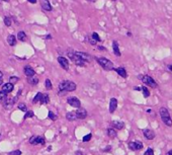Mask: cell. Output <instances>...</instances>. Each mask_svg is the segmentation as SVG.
<instances>
[{
	"mask_svg": "<svg viewBox=\"0 0 172 155\" xmlns=\"http://www.w3.org/2000/svg\"><path fill=\"white\" fill-rule=\"evenodd\" d=\"M159 114H160L162 122H163L166 126L171 127L172 120H171V117H170V114H169V112H168V109H167L166 107H161L160 109H159Z\"/></svg>",
	"mask_w": 172,
	"mask_h": 155,
	"instance_id": "6da1fadb",
	"label": "cell"
},
{
	"mask_svg": "<svg viewBox=\"0 0 172 155\" xmlns=\"http://www.w3.org/2000/svg\"><path fill=\"white\" fill-rule=\"evenodd\" d=\"M97 63L102 67L104 70L106 71H109V70H113L114 69V63L110 61V60L106 59V58H96Z\"/></svg>",
	"mask_w": 172,
	"mask_h": 155,
	"instance_id": "7a4b0ae2",
	"label": "cell"
},
{
	"mask_svg": "<svg viewBox=\"0 0 172 155\" xmlns=\"http://www.w3.org/2000/svg\"><path fill=\"white\" fill-rule=\"evenodd\" d=\"M139 78H140V80H142L145 84L151 86L152 88H157V86H158L157 82L151 76H148V75H140Z\"/></svg>",
	"mask_w": 172,
	"mask_h": 155,
	"instance_id": "3957f363",
	"label": "cell"
},
{
	"mask_svg": "<svg viewBox=\"0 0 172 155\" xmlns=\"http://www.w3.org/2000/svg\"><path fill=\"white\" fill-rule=\"evenodd\" d=\"M68 56H69V58L72 60V61H73L76 65H78V66H84V65H85V63H86L84 60L81 59L80 57H79V56H77L75 53H71V52H69Z\"/></svg>",
	"mask_w": 172,
	"mask_h": 155,
	"instance_id": "277c9868",
	"label": "cell"
},
{
	"mask_svg": "<svg viewBox=\"0 0 172 155\" xmlns=\"http://www.w3.org/2000/svg\"><path fill=\"white\" fill-rule=\"evenodd\" d=\"M29 143L32 145H45L46 144V139L43 136H32L29 139Z\"/></svg>",
	"mask_w": 172,
	"mask_h": 155,
	"instance_id": "5b68a950",
	"label": "cell"
},
{
	"mask_svg": "<svg viewBox=\"0 0 172 155\" xmlns=\"http://www.w3.org/2000/svg\"><path fill=\"white\" fill-rule=\"evenodd\" d=\"M144 147L143 143L141 141H132L129 143V148L133 151H138V150H142Z\"/></svg>",
	"mask_w": 172,
	"mask_h": 155,
	"instance_id": "8992f818",
	"label": "cell"
},
{
	"mask_svg": "<svg viewBox=\"0 0 172 155\" xmlns=\"http://www.w3.org/2000/svg\"><path fill=\"white\" fill-rule=\"evenodd\" d=\"M15 104V100H14V97H8L7 96V98L4 100V102H3V107L4 108H6V109H9V108H11L13 107V105Z\"/></svg>",
	"mask_w": 172,
	"mask_h": 155,
	"instance_id": "52a82bcc",
	"label": "cell"
},
{
	"mask_svg": "<svg viewBox=\"0 0 172 155\" xmlns=\"http://www.w3.org/2000/svg\"><path fill=\"white\" fill-rule=\"evenodd\" d=\"M68 104L73 107H77L79 108L81 107V102L80 100L77 98V97H69L68 98Z\"/></svg>",
	"mask_w": 172,
	"mask_h": 155,
	"instance_id": "ba28073f",
	"label": "cell"
},
{
	"mask_svg": "<svg viewBox=\"0 0 172 155\" xmlns=\"http://www.w3.org/2000/svg\"><path fill=\"white\" fill-rule=\"evenodd\" d=\"M143 134H144V136H145V138L147 140H153L155 138V136H156L155 132L153 130H151V129H144L143 130Z\"/></svg>",
	"mask_w": 172,
	"mask_h": 155,
	"instance_id": "9c48e42d",
	"label": "cell"
},
{
	"mask_svg": "<svg viewBox=\"0 0 172 155\" xmlns=\"http://www.w3.org/2000/svg\"><path fill=\"white\" fill-rule=\"evenodd\" d=\"M58 62L61 65V67L65 70H69V62L68 60L64 57H58Z\"/></svg>",
	"mask_w": 172,
	"mask_h": 155,
	"instance_id": "30bf717a",
	"label": "cell"
},
{
	"mask_svg": "<svg viewBox=\"0 0 172 155\" xmlns=\"http://www.w3.org/2000/svg\"><path fill=\"white\" fill-rule=\"evenodd\" d=\"M116 107H117V99L115 97L110 98V100H109V113L114 114L115 109H116Z\"/></svg>",
	"mask_w": 172,
	"mask_h": 155,
	"instance_id": "8fae6325",
	"label": "cell"
},
{
	"mask_svg": "<svg viewBox=\"0 0 172 155\" xmlns=\"http://www.w3.org/2000/svg\"><path fill=\"white\" fill-rule=\"evenodd\" d=\"M76 116H77V119H81V120H83V119H85L86 117H87V112H86V109L85 108H81V107H79L76 112Z\"/></svg>",
	"mask_w": 172,
	"mask_h": 155,
	"instance_id": "7c38bea8",
	"label": "cell"
},
{
	"mask_svg": "<svg viewBox=\"0 0 172 155\" xmlns=\"http://www.w3.org/2000/svg\"><path fill=\"white\" fill-rule=\"evenodd\" d=\"M111 127L114 129H117V130H122L125 128V123L122 121H114L111 122Z\"/></svg>",
	"mask_w": 172,
	"mask_h": 155,
	"instance_id": "4fadbf2b",
	"label": "cell"
},
{
	"mask_svg": "<svg viewBox=\"0 0 172 155\" xmlns=\"http://www.w3.org/2000/svg\"><path fill=\"white\" fill-rule=\"evenodd\" d=\"M40 2H41V6L47 10V11H51L53 8H52V5H51V3H50V1L49 0H40Z\"/></svg>",
	"mask_w": 172,
	"mask_h": 155,
	"instance_id": "5bb4252c",
	"label": "cell"
},
{
	"mask_svg": "<svg viewBox=\"0 0 172 155\" xmlns=\"http://www.w3.org/2000/svg\"><path fill=\"white\" fill-rule=\"evenodd\" d=\"M75 54H76L77 56H79L82 60H84L85 62H89V61L91 60L90 55H88L87 53H83V52H75Z\"/></svg>",
	"mask_w": 172,
	"mask_h": 155,
	"instance_id": "9a60e30c",
	"label": "cell"
},
{
	"mask_svg": "<svg viewBox=\"0 0 172 155\" xmlns=\"http://www.w3.org/2000/svg\"><path fill=\"white\" fill-rule=\"evenodd\" d=\"M12 90H13V84H11L10 82H8V83H5L3 84V86H2V91H4L5 93H10Z\"/></svg>",
	"mask_w": 172,
	"mask_h": 155,
	"instance_id": "2e32d148",
	"label": "cell"
},
{
	"mask_svg": "<svg viewBox=\"0 0 172 155\" xmlns=\"http://www.w3.org/2000/svg\"><path fill=\"white\" fill-rule=\"evenodd\" d=\"M23 70H24V74H25L27 77H33L34 74H35V71H34L31 66H25Z\"/></svg>",
	"mask_w": 172,
	"mask_h": 155,
	"instance_id": "e0dca14e",
	"label": "cell"
},
{
	"mask_svg": "<svg viewBox=\"0 0 172 155\" xmlns=\"http://www.w3.org/2000/svg\"><path fill=\"white\" fill-rule=\"evenodd\" d=\"M115 71L116 72L119 76H122L123 78H126V77H128V73H126V69L123 68V67H118V68H116V69H115Z\"/></svg>",
	"mask_w": 172,
	"mask_h": 155,
	"instance_id": "ac0fdd59",
	"label": "cell"
},
{
	"mask_svg": "<svg viewBox=\"0 0 172 155\" xmlns=\"http://www.w3.org/2000/svg\"><path fill=\"white\" fill-rule=\"evenodd\" d=\"M113 49H114V53H115V56L119 57L122 54H121V51H119V48H118V44L116 41H114L113 42Z\"/></svg>",
	"mask_w": 172,
	"mask_h": 155,
	"instance_id": "d6986e66",
	"label": "cell"
},
{
	"mask_svg": "<svg viewBox=\"0 0 172 155\" xmlns=\"http://www.w3.org/2000/svg\"><path fill=\"white\" fill-rule=\"evenodd\" d=\"M66 119L70 121V122H73V121H76L77 120V116H76V113L75 112H69L66 114Z\"/></svg>",
	"mask_w": 172,
	"mask_h": 155,
	"instance_id": "ffe728a7",
	"label": "cell"
},
{
	"mask_svg": "<svg viewBox=\"0 0 172 155\" xmlns=\"http://www.w3.org/2000/svg\"><path fill=\"white\" fill-rule=\"evenodd\" d=\"M40 102H41V105H47V104H49L50 102V97H49V95L47 93H43Z\"/></svg>",
	"mask_w": 172,
	"mask_h": 155,
	"instance_id": "44dd1931",
	"label": "cell"
},
{
	"mask_svg": "<svg viewBox=\"0 0 172 155\" xmlns=\"http://www.w3.org/2000/svg\"><path fill=\"white\" fill-rule=\"evenodd\" d=\"M7 43L9 44V46H15V44H16V39H15V36H13V35L8 36V38H7Z\"/></svg>",
	"mask_w": 172,
	"mask_h": 155,
	"instance_id": "7402d4cb",
	"label": "cell"
},
{
	"mask_svg": "<svg viewBox=\"0 0 172 155\" xmlns=\"http://www.w3.org/2000/svg\"><path fill=\"white\" fill-rule=\"evenodd\" d=\"M141 91L143 92V95L145 98H148L150 96V91L149 89L146 87V86H141Z\"/></svg>",
	"mask_w": 172,
	"mask_h": 155,
	"instance_id": "603a6c76",
	"label": "cell"
},
{
	"mask_svg": "<svg viewBox=\"0 0 172 155\" xmlns=\"http://www.w3.org/2000/svg\"><path fill=\"white\" fill-rule=\"evenodd\" d=\"M107 135L110 138H115L116 137V131H115L114 128H108L107 129Z\"/></svg>",
	"mask_w": 172,
	"mask_h": 155,
	"instance_id": "cb8c5ba5",
	"label": "cell"
},
{
	"mask_svg": "<svg viewBox=\"0 0 172 155\" xmlns=\"http://www.w3.org/2000/svg\"><path fill=\"white\" fill-rule=\"evenodd\" d=\"M27 82L29 84H32V85H36L39 83V78H36V77H28L27 78Z\"/></svg>",
	"mask_w": 172,
	"mask_h": 155,
	"instance_id": "d4e9b609",
	"label": "cell"
},
{
	"mask_svg": "<svg viewBox=\"0 0 172 155\" xmlns=\"http://www.w3.org/2000/svg\"><path fill=\"white\" fill-rule=\"evenodd\" d=\"M17 39H18L19 41H21V42H24V41L26 40V35H25V33H24V32H19V33L17 34Z\"/></svg>",
	"mask_w": 172,
	"mask_h": 155,
	"instance_id": "484cf974",
	"label": "cell"
},
{
	"mask_svg": "<svg viewBox=\"0 0 172 155\" xmlns=\"http://www.w3.org/2000/svg\"><path fill=\"white\" fill-rule=\"evenodd\" d=\"M17 107H18V109H20L21 112H24V113L27 112V107H26V106H25V104H23V102H19L18 106H17Z\"/></svg>",
	"mask_w": 172,
	"mask_h": 155,
	"instance_id": "4316f807",
	"label": "cell"
},
{
	"mask_svg": "<svg viewBox=\"0 0 172 155\" xmlns=\"http://www.w3.org/2000/svg\"><path fill=\"white\" fill-rule=\"evenodd\" d=\"M7 93H5L4 91H0V102H4V100L7 98Z\"/></svg>",
	"mask_w": 172,
	"mask_h": 155,
	"instance_id": "83f0119b",
	"label": "cell"
},
{
	"mask_svg": "<svg viewBox=\"0 0 172 155\" xmlns=\"http://www.w3.org/2000/svg\"><path fill=\"white\" fill-rule=\"evenodd\" d=\"M42 94H43V93L38 92V93H36V95L34 96V98L33 99V104H36L38 101H40V100H41V97H42Z\"/></svg>",
	"mask_w": 172,
	"mask_h": 155,
	"instance_id": "f1b7e54d",
	"label": "cell"
},
{
	"mask_svg": "<svg viewBox=\"0 0 172 155\" xmlns=\"http://www.w3.org/2000/svg\"><path fill=\"white\" fill-rule=\"evenodd\" d=\"M45 85H46V88L48 89V90H51V89L53 88V85H52V82L50 81V79H46Z\"/></svg>",
	"mask_w": 172,
	"mask_h": 155,
	"instance_id": "f546056e",
	"label": "cell"
},
{
	"mask_svg": "<svg viewBox=\"0 0 172 155\" xmlns=\"http://www.w3.org/2000/svg\"><path fill=\"white\" fill-rule=\"evenodd\" d=\"M34 117V112L33 110H27L24 115V119H27V118H33Z\"/></svg>",
	"mask_w": 172,
	"mask_h": 155,
	"instance_id": "4dcf8cb0",
	"label": "cell"
},
{
	"mask_svg": "<svg viewBox=\"0 0 172 155\" xmlns=\"http://www.w3.org/2000/svg\"><path fill=\"white\" fill-rule=\"evenodd\" d=\"M18 80H19V78H18V77H16V76H11V77L9 78V82H10L11 84L16 83Z\"/></svg>",
	"mask_w": 172,
	"mask_h": 155,
	"instance_id": "1f68e13d",
	"label": "cell"
},
{
	"mask_svg": "<svg viewBox=\"0 0 172 155\" xmlns=\"http://www.w3.org/2000/svg\"><path fill=\"white\" fill-rule=\"evenodd\" d=\"M92 138V135L91 134H87V135H85L84 137H83V142H88V141H90Z\"/></svg>",
	"mask_w": 172,
	"mask_h": 155,
	"instance_id": "d6a6232c",
	"label": "cell"
},
{
	"mask_svg": "<svg viewBox=\"0 0 172 155\" xmlns=\"http://www.w3.org/2000/svg\"><path fill=\"white\" fill-rule=\"evenodd\" d=\"M49 118H50V120H52V121H56L57 120V116L53 113V112H49Z\"/></svg>",
	"mask_w": 172,
	"mask_h": 155,
	"instance_id": "836d02e7",
	"label": "cell"
},
{
	"mask_svg": "<svg viewBox=\"0 0 172 155\" xmlns=\"http://www.w3.org/2000/svg\"><path fill=\"white\" fill-rule=\"evenodd\" d=\"M92 39H93L94 41H96V42H100V41H101L100 36H98L96 33H93V34H92Z\"/></svg>",
	"mask_w": 172,
	"mask_h": 155,
	"instance_id": "e575fe53",
	"label": "cell"
},
{
	"mask_svg": "<svg viewBox=\"0 0 172 155\" xmlns=\"http://www.w3.org/2000/svg\"><path fill=\"white\" fill-rule=\"evenodd\" d=\"M4 24H5V25H6V26H10V25H11V19H10V18H9V17H5V18H4Z\"/></svg>",
	"mask_w": 172,
	"mask_h": 155,
	"instance_id": "d590c367",
	"label": "cell"
},
{
	"mask_svg": "<svg viewBox=\"0 0 172 155\" xmlns=\"http://www.w3.org/2000/svg\"><path fill=\"white\" fill-rule=\"evenodd\" d=\"M8 155H21V151L20 150H14V151L9 152Z\"/></svg>",
	"mask_w": 172,
	"mask_h": 155,
	"instance_id": "8d00e7d4",
	"label": "cell"
},
{
	"mask_svg": "<svg viewBox=\"0 0 172 155\" xmlns=\"http://www.w3.org/2000/svg\"><path fill=\"white\" fill-rule=\"evenodd\" d=\"M144 155H154V150L152 148H148L147 151L144 153Z\"/></svg>",
	"mask_w": 172,
	"mask_h": 155,
	"instance_id": "74e56055",
	"label": "cell"
},
{
	"mask_svg": "<svg viewBox=\"0 0 172 155\" xmlns=\"http://www.w3.org/2000/svg\"><path fill=\"white\" fill-rule=\"evenodd\" d=\"M89 42H90V44H91V45H96V41H94L93 39H90V40H89Z\"/></svg>",
	"mask_w": 172,
	"mask_h": 155,
	"instance_id": "f35d334b",
	"label": "cell"
},
{
	"mask_svg": "<svg viewBox=\"0 0 172 155\" xmlns=\"http://www.w3.org/2000/svg\"><path fill=\"white\" fill-rule=\"evenodd\" d=\"M134 90H139V91H141V86H136V87H134Z\"/></svg>",
	"mask_w": 172,
	"mask_h": 155,
	"instance_id": "ab89813d",
	"label": "cell"
},
{
	"mask_svg": "<svg viewBox=\"0 0 172 155\" xmlns=\"http://www.w3.org/2000/svg\"><path fill=\"white\" fill-rule=\"evenodd\" d=\"M110 149H111V147H109V146H108V147H107V148H105V149H103V152H106V151H108V150H110Z\"/></svg>",
	"mask_w": 172,
	"mask_h": 155,
	"instance_id": "60d3db41",
	"label": "cell"
},
{
	"mask_svg": "<svg viewBox=\"0 0 172 155\" xmlns=\"http://www.w3.org/2000/svg\"><path fill=\"white\" fill-rule=\"evenodd\" d=\"M75 155H84L81 151H76V153H75Z\"/></svg>",
	"mask_w": 172,
	"mask_h": 155,
	"instance_id": "b9f144b4",
	"label": "cell"
},
{
	"mask_svg": "<svg viewBox=\"0 0 172 155\" xmlns=\"http://www.w3.org/2000/svg\"><path fill=\"white\" fill-rule=\"evenodd\" d=\"M98 50H100V51H105V48H103L102 46H99V47H98Z\"/></svg>",
	"mask_w": 172,
	"mask_h": 155,
	"instance_id": "7bdbcfd3",
	"label": "cell"
},
{
	"mask_svg": "<svg viewBox=\"0 0 172 155\" xmlns=\"http://www.w3.org/2000/svg\"><path fill=\"white\" fill-rule=\"evenodd\" d=\"M27 1H28V2H31V3H36V0H27Z\"/></svg>",
	"mask_w": 172,
	"mask_h": 155,
	"instance_id": "ee69618b",
	"label": "cell"
},
{
	"mask_svg": "<svg viewBox=\"0 0 172 155\" xmlns=\"http://www.w3.org/2000/svg\"><path fill=\"white\" fill-rule=\"evenodd\" d=\"M46 39L47 40H51V39H52V36H51V35H49V36H46Z\"/></svg>",
	"mask_w": 172,
	"mask_h": 155,
	"instance_id": "f6af8a7d",
	"label": "cell"
},
{
	"mask_svg": "<svg viewBox=\"0 0 172 155\" xmlns=\"http://www.w3.org/2000/svg\"><path fill=\"white\" fill-rule=\"evenodd\" d=\"M168 69H169V70H170V71L172 72V64H171V65H169V66H168Z\"/></svg>",
	"mask_w": 172,
	"mask_h": 155,
	"instance_id": "bcb514c9",
	"label": "cell"
},
{
	"mask_svg": "<svg viewBox=\"0 0 172 155\" xmlns=\"http://www.w3.org/2000/svg\"><path fill=\"white\" fill-rule=\"evenodd\" d=\"M2 77H3V73L0 71V79H2Z\"/></svg>",
	"mask_w": 172,
	"mask_h": 155,
	"instance_id": "7dc6e473",
	"label": "cell"
},
{
	"mask_svg": "<svg viewBox=\"0 0 172 155\" xmlns=\"http://www.w3.org/2000/svg\"><path fill=\"white\" fill-rule=\"evenodd\" d=\"M168 155H172V149H171V150H169V151H168Z\"/></svg>",
	"mask_w": 172,
	"mask_h": 155,
	"instance_id": "c3c4849f",
	"label": "cell"
},
{
	"mask_svg": "<svg viewBox=\"0 0 172 155\" xmlns=\"http://www.w3.org/2000/svg\"><path fill=\"white\" fill-rule=\"evenodd\" d=\"M3 83V79H0V85Z\"/></svg>",
	"mask_w": 172,
	"mask_h": 155,
	"instance_id": "681fc988",
	"label": "cell"
},
{
	"mask_svg": "<svg viewBox=\"0 0 172 155\" xmlns=\"http://www.w3.org/2000/svg\"><path fill=\"white\" fill-rule=\"evenodd\" d=\"M3 1H5V2H9V0H3Z\"/></svg>",
	"mask_w": 172,
	"mask_h": 155,
	"instance_id": "f907efd6",
	"label": "cell"
},
{
	"mask_svg": "<svg viewBox=\"0 0 172 155\" xmlns=\"http://www.w3.org/2000/svg\"><path fill=\"white\" fill-rule=\"evenodd\" d=\"M87 1H91V2H93V1H94V0H87Z\"/></svg>",
	"mask_w": 172,
	"mask_h": 155,
	"instance_id": "816d5d0a",
	"label": "cell"
}]
</instances>
